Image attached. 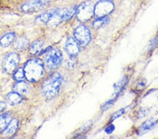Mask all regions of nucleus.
<instances>
[{
	"mask_svg": "<svg viewBox=\"0 0 158 139\" xmlns=\"http://www.w3.org/2000/svg\"><path fill=\"white\" fill-rule=\"evenodd\" d=\"M63 83L62 75L55 72L50 75L43 83L42 87V94L47 100H51L56 96L60 89Z\"/></svg>",
	"mask_w": 158,
	"mask_h": 139,
	"instance_id": "obj_1",
	"label": "nucleus"
},
{
	"mask_svg": "<svg viewBox=\"0 0 158 139\" xmlns=\"http://www.w3.org/2000/svg\"><path fill=\"white\" fill-rule=\"evenodd\" d=\"M23 69L25 78L30 82H38L44 75V63L40 59H33L28 60Z\"/></svg>",
	"mask_w": 158,
	"mask_h": 139,
	"instance_id": "obj_2",
	"label": "nucleus"
},
{
	"mask_svg": "<svg viewBox=\"0 0 158 139\" xmlns=\"http://www.w3.org/2000/svg\"><path fill=\"white\" fill-rule=\"evenodd\" d=\"M94 6L92 2L86 1L77 7L76 16L80 21L86 22L89 21L92 18L93 15H94Z\"/></svg>",
	"mask_w": 158,
	"mask_h": 139,
	"instance_id": "obj_3",
	"label": "nucleus"
},
{
	"mask_svg": "<svg viewBox=\"0 0 158 139\" xmlns=\"http://www.w3.org/2000/svg\"><path fill=\"white\" fill-rule=\"evenodd\" d=\"M74 38L77 40L81 47H85L90 43L91 39V32L85 25H81L74 31Z\"/></svg>",
	"mask_w": 158,
	"mask_h": 139,
	"instance_id": "obj_4",
	"label": "nucleus"
},
{
	"mask_svg": "<svg viewBox=\"0 0 158 139\" xmlns=\"http://www.w3.org/2000/svg\"><path fill=\"white\" fill-rule=\"evenodd\" d=\"M51 0H30L20 7L24 13H35L44 9L49 6Z\"/></svg>",
	"mask_w": 158,
	"mask_h": 139,
	"instance_id": "obj_5",
	"label": "nucleus"
},
{
	"mask_svg": "<svg viewBox=\"0 0 158 139\" xmlns=\"http://www.w3.org/2000/svg\"><path fill=\"white\" fill-rule=\"evenodd\" d=\"M46 64L49 69H55L63 61V54L59 49H51L47 53L45 57Z\"/></svg>",
	"mask_w": 158,
	"mask_h": 139,
	"instance_id": "obj_6",
	"label": "nucleus"
},
{
	"mask_svg": "<svg viewBox=\"0 0 158 139\" xmlns=\"http://www.w3.org/2000/svg\"><path fill=\"white\" fill-rule=\"evenodd\" d=\"M114 4L110 0H101L94 6V13L97 18L106 17L113 11Z\"/></svg>",
	"mask_w": 158,
	"mask_h": 139,
	"instance_id": "obj_7",
	"label": "nucleus"
},
{
	"mask_svg": "<svg viewBox=\"0 0 158 139\" xmlns=\"http://www.w3.org/2000/svg\"><path fill=\"white\" fill-rule=\"evenodd\" d=\"M20 61L19 55L16 53H10L4 58L3 61V67L4 71L11 74L16 70Z\"/></svg>",
	"mask_w": 158,
	"mask_h": 139,
	"instance_id": "obj_8",
	"label": "nucleus"
},
{
	"mask_svg": "<svg viewBox=\"0 0 158 139\" xmlns=\"http://www.w3.org/2000/svg\"><path fill=\"white\" fill-rule=\"evenodd\" d=\"M65 51L70 57L77 56L80 51V45L74 37H69L65 43Z\"/></svg>",
	"mask_w": 158,
	"mask_h": 139,
	"instance_id": "obj_9",
	"label": "nucleus"
},
{
	"mask_svg": "<svg viewBox=\"0 0 158 139\" xmlns=\"http://www.w3.org/2000/svg\"><path fill=\"white\" fill-rule=\"evenodd\" d=\"M18 128H19V121L16 119H14V120L10 121L6 128L4 130L3 134L4 136H6V137L12 136L16 132Z\"/></svg>",
	"mask_w": 158,
	"mask_h": 139,
	"instance_id": "obj_10",
	"label": "nucleus"
},
{
	"mask_svg": "<svg viewBox=\"0 0 158 139\" xmlns=\"http://www.w3.org/2000/svg\"><path fill=\"white\" fill-rule=\"evenodd\" d=\"M59 9H53L50 11H47L44 13H43L39 16L37 18V21H39L42 22H44V23H48L51 20H52L53 16L57 14Z\"/></svg>",
	"mask_w": 158,
	"mask_h": 139,
	"instance_id": "obj_11",
	"label": "nucleus"
},
{
	"mask_svg": "<svg viewBox=\"0 0 158 139\" xmlns=\"http://www.w3.org/2000/svg\"><path fill=\"white\" fill-rule=\"evenodd\" d=\"M14 91L15 92L19 93V94L21 96L26 95L27 93L29 92L30 87L29 85L25 83L23 81H19L18 82L14 87Z\"/></svg>",
	"mask_w": 158,
	"mask_h": 139,
	"instance_id": "obj_12",
	"label": "nucleus"
},
{
	"mask_svg": "<svg viewBox=\"0 0 158 139\" xmlns=\"http://www.w3.org/2000/svg\"><path fill=\"white\" fill-rule=\"evenodd\" d=\"M16 35L14 32H8L0 39V45L2 47H8L14 42Z\"/></svg>",
	"mask_w": 158,
	"mask_h": 139,
	"instance_id": "obj_13",
	"label": "nucleus"
},
{
	"mask_svg": "<svg viewBox=\"0 0 158 139\" xmlns=\"http://www.w3.org/2000/svg\"><path fill=\"white\" fill-rule=\"evenodd\" d=\"M7 103H9L10 105H17L21 102L23 98L21 95L19 94L16 92H11L9 93L6 98Z\"/></svg>",
	"mask_w": 158,
	"mask_h": 139,
	"instance_id": "obj_14",
	"label": "nucleus"
},
{
	"mask_svg": "<svg viewBox=\"0 0 158 139\" xmlns=\"http://www.w3.org/2000/svg\"><path fill=\"white\" fill-rule=\"evenodd\" d=\"M29 41L25 37H19L15 40L14 47L18 50H24L28 47Z\"/></svg>",
	"mask_w": 158,
	"mask_h": 139,
	"instance_id": "obj_15",
	"label": "nucleus"
},
{
	"mask_svg": "<svg viewBox=\"0 0 158 139\" xmlns=\"http://www.w3.org/2000/svg\"><path fill=\"white\" fill-rule=\"evenodd\" d=\"M77 6H75L71 7L70 9H63L62 11V20L63 21H69L72 18L73 16L76 14Z\"/></svg>",
	"mask_w": 158,
	"mask_h": 139,
	"instance_id": "obj_16",
	"label": "nucleus"
},
{
	"mask_svg": "<svg viewBox=\"0 0 158 139\" xmlns=\"http://www.w3.org/2000/svg\"><path fill=\"white\" fill-rule=\"evenodd\" d=\"M157 121L154 120L153 119H150V120H147L146 122H145L143 125L140 126L139 129V133H146L148 131L152 129V128L155 126L157 125Z\"/></svg>",
	"mask_w": 158,
	"mask_h": 139,
	"instance_id": "obj_17",
	"label": "nucleus"
},
{
	"mask_svg": "<svg viewBox=\"0 0 158 139\" xmlns=\"http://www.w3.org/2000/svg\"><path fill=\"white\" fill-rule=\"evenodd\" d=\"M11 120V112H8L0 116V133L4 131Z\"/></svg>",
	"mask_w": 158,
	"mask_h": 139,
	"instance_id": "obj_18",
	"label": "nucleus"
},
{
	"mask_svg": "<svg viewBox=\"0 0 158 139\" xmlns=\"http://www.w3.org/2000/svg\"><path fill=\"white\" fill-rule=\"evenodd\" d=\"M43 42L41 40L35 41L30 47V53L32 55H37L42 51L43 48Z\"/></svg>",
	"mask_w": 158,
	"mask_h": 139,
	"instance_id": "obj_19",
	"label": "nucleus"
},
{
	"mask_svg": "<svg viewBox=\"0 0 158 139\" xmlns=\"http://www.w3.org/2000/svg\"><path fill=\"white\" fill-rule=\"evenodd\" d=\"M127 82H128L127 78L123 77L120 81H119V82L114 85V92H115L116 97H118L119 93L124 90V88H125L127 84Z\"/></svg>",
	"mask_w": 158,
	"mask_h": 139,
	"instance_id": "obj_20",
	"label": "nucleus"
},
{
	"mask_svg": "<svg viewBox=\"0 0 158 139\" xmlns=\"http://www.w3.org/2000/svg\"><path fill=\"white\" fill-rule=\"evenodd\" d=\"M110 20L107 16L106 17H101L98 18L97 19L95 20L93 22V26L95 29H99L101 27H103L108 25Z\"/></svg>",
	"mask_w": 158,
	"mask_h": 139,
	"instance_id": "obj_21",
	"label": "nucleus"
},
{
	"mask_svg": "<svg viewBox=\"0 0 158 139\" xmlns=\"http://www.w3.org/2000/svg\"><path fill=\"white\" fill-rule=\"evenodd\" d=\"M14 78L15 80L18 81V82H19V81H23L25 78L23 68H22V67L18 68V69L14 72Z\"/></svg>",
	"mask_w": 158,
	"mask_h": 139,
	"instance_id": "obj_22",
	"label": "nucleus"
},
{
	"mask_svg": "<svg viewBox=\"0 0 158 139\" xmlns=\"http://www.w3.org/2000/svg\"><path fill=\"white\" fill-rule=\"evenodd\" d=\"M125 112H126V108H122V109L117 111L116 112H114L113 115H112L111 121H114V120H116V119L122 117V116L125 113Z\"/></svg>",
	"mask_w": 158,
	"mask_h": 139,
	"instance_id": "obj_23",
	"label": "nucleus"
},
{
	"mask_svg": "<svg viewBox=\"0 0 158 139\" xmlns=\"http://www.w3.org/2000/svg\"><path fill=\"white\" fill-rule=\"evenodd\" d=\"M116 98H117V97H114L113 98H112V99L107 101L106 103H104L103 106L101 107V109L103 110V111H106L107 110H108L109 108L114 104V102L115 101Z\"/></svg>",
	"mask_w": 158,
	"mask_h": 139,
	"instance_id": "obj_24",
	"label": "nucleus"
},
{
	"mask_svg": "<svg viewBox=\"0 0 158 139\" xmlns=\"http://www.w3.org/2000/svg\"><path fill=\"white\" fill-rule=\"evenodd\" d=\"M74 59H75V57H70V60L67 63V67L69 68V69H72L75 66L76 62H75Z\"/></svg>",
	"mask_w": 158,
	"mask_h": 139,
	"instance_id": "obj_25",
	"label": "nucleus"
},
{
	"mask_svg": "<svg viewBox=\"0 0 158 139\" xmlns=\"http://www.w3.org/2000/svg\"><path fill=\"white\" fill-rule=\"evenodd\" d=\"M114 129H115V127H114V125H110L108 126H107V127L105 129V132L106 133H108V134H110V133H113L114 131Z\"/></svg>",
	"mask_w": 158,
	"mask_h": 139,
	"instance_id": "obj_26",
	"label": "nucleus"
},
{
	"mask_svg": "<svg viewBox=\"0 0 158 139\" xmlns=\"http://www.w3.org/2000/svg\"><path fill=\"white\" fill-rule=\"evenodd\" d=\"M146 115V110H140L139 112V115H138L139 118L144 117Z\"/></svg>",
	"mask_w": 158,
	"mask_h": 139,
	"instance_id": "obj_27",
	"label": "nucleus"
},
{
	"mask_svg": "<svg viewBox=\"0 0 158 139\" xmlns=\"http://www.w3.org/2000/svg\"><path fill=\"white\" fill-rule=\"evenodd\" d=\"M6 107V103L4 102H0V112H2V111H3L5 108Z\"/></svg>",
	"mask_w": 158,
	"mask_h": 139,
	"instance_id": "obj_28",
	"label": "nucleus"
}]
</instances>
